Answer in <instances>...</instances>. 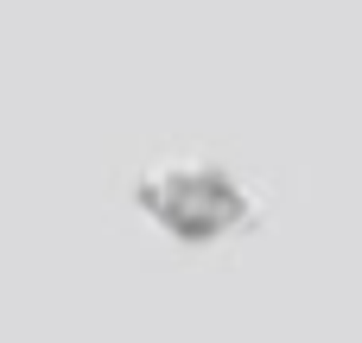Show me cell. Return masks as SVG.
<instances>
[{
  "label": "cell",
  "mask_w": 362,
  "mask_h": 343,
  "mask_svg": "<svg viewBox=\"0 0 362 343\" xmlns=\"http://www.w3.org/2000/svg\"><path fill=\"white\" fill-rule=\"evenodd\" d=\"M140 210L185 242H216L248 223V191L229 165L210 159H165L140 178Z\"/></svg>",
  "instance_id": "6da1fadb"
}]
</instances>
